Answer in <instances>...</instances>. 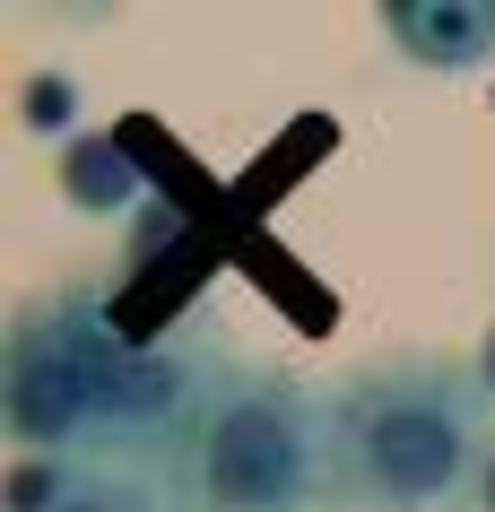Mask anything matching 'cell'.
<instances>
[{"label":"cell","instance_id":"6da1fadb","mask_svg":"<svg viewBox=\"0 0 495 512\" xmlns=\"http://www.w3.org/2000/svg\"><path fill=\"white\" fill-rule=\"evenodd\" d=\"M226 365L235 348L218 313H183L157 339H131L105 287H44L0 330V434L18 460L165 478Z\"/></svg>","mask_w":495,"mask_h":512},{"label":"cell","instance_id":"7a4b0ae2","mask_svg":"<svg viewBox=\"0 0 495 512\" xmlns=\"http://www.w3.org/2000/svg\"><path fill=\"white\" fill-rule=\"evenodd\" d=\"M495 400L469 356H374L330 382V512H478Z\"/></svg>","mask_w":495,"mask_h":512},{"label":"cell","instance_id":"3957f363","mask_svg":"<svg viewBox=\"0 0 495 512\" xmlns=\"http://www.w3.org/2000/svg\"><path fill=\"white\" fill-rule=\"evenodd\" d=\"M165 486L183 512H330V391L235 356Z\"/></svg>","mask_w":495,"mask_h":512},{"label":"cell","instance_id":"277c9868","mask_svg":"<svg viewBox=\"0 0 495 512\" xmlns=\"http://www.w3.org/2000/svg\"><path fill=\"white\" fill-rule=\"evenodd\" d=\"M374 27L426 79H478V70H495V0H391Z\"/></svg>","mask_w":495,"mask_h":512},{"label":"cell","instance_id":"5b68a950","mask_svg":"<svg viewBox=\"0 0 495 512\" xmlns=\"http://www.w3.org/2000/svg\"><path fill=\"white\" fill-rule=\"evenodd\" d=\"M53 174H61V200L79 217H122V209H139V191H148L131 131H79L70 148H53Z\"/></svg>","mask_w":495,"mask_h":512},{"label":"cell","instance_id":"8992f818","mask_svg":"<svg viewBox=\"0 0 495 512\" xmlns=\"http://www.w3.org/2000/svg\"><path fill=\"white\" fill-rule=\"evenodd\" d=\"M53 512H183V504L165 478H139V469H79Z\"/></svg>","mask_w":495,"mask_h":512},{"label":"cell","instance_id":"52a82bcc","mask_svg":"<svg viewBox=\"0 0 495 512\" xmlns=\"http://www.w3.org/2000/svg\"><path fill=\"white\" fill-rule=\"evenodd\" d=\"M18 122H27V139L70 148V139H79V79H70V70H35L27 96H18Z\"/></svg>","mask_w":495,"mask_h":512},{"label":"cell","instance_id":"ba28073f","mask_svg":"<svg viewBox=\"0 0 495 512\" xmlns=\"http://www.w3.org/2000/svg\"><path fill=\"white\" fill-rule=\"evenodd\" d=\"M70 460H9V486H0V504L9 512H53L61 495H70Z\"/></svg>","mask_w":495,"mask_h":512},{"label":"cell","instance_id":"9c48e42d","mask_svg":"<svg viewBox=\"0 0 495 512\" xmlns=\"http://www.w3.org/2000/svg\"><path fill=\"white\" fill-rule=\"evenodd\" d=\"M469 374H478V391H487V400H495V330H487V339H478V356H469Z\"/></svg>","mask_w":495,"mask_h":512},{"label":"cell","instance_id":"30bf717a","mask_svg":"<svg viewBox=\"0 0 495 512\" xmlns=\"http://www.w3.org/2000/svg\"><path fill=\"white\" fill-rule=\"evenodd\" d=\"M478 512H495V443H487V469H478Z\"/></svg>","mask_w":495,"mask_h":512}]
</instances>
